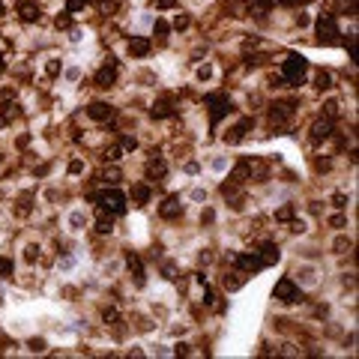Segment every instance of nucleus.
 I'll use <instances>...</instances> for the list:
<instances>
[{
  "instance_id": "nucleus-34",
  "label": "nucleus",
  "mask_w": 359,
  "mask_h": 359,
  "mask_svg": "<svg viewBox=\"0 0 359 359\" xmlns=\"http://www.w3.org/2000/svg\"><path fill=\"white\" fill-rule=\"evenodd\" d=\"M102 321H105V324H117V309H105V312H102Z\"/></svg>"
},
{
  "instance_id": "nucleus-9",
  "label": "nucleus",
  "mask_w": 359,
  "mask_h": 359,
  "mask_svg": "<svg viewBox=\"0 0 359 359\" xmlns=\"http://www.w3.org/2000/svg\"><path fill=\"white\" fill-rule=\"evenodd\" d=\"M270 117H273V123H288L294 117V102H276L270 108Z\"/></svg>"
},
{
  "instance_id": "nucleus-17",
  "label": "nucleus",
  "mask_w": 359,
  "mask_h": 359,
  "mask_svg": "<svg viewBox=\"0 0 359 359\" xmlns=\"http://www.w3.org/2000/svg\"><path fill=\"white\" fill-rule=\"evenodd\" d=\"M165 171H168V165L159 159V153H153V159L147 162V177H159V180H162V177H165Z\"/></svg>"
},
{
  "instance_id": "nucleus-43",
  "label": "nucleus",
  "mask_w": 359,
  "mask_h": 359,
  "mask_svg": "<svg viewBox=\"0 0 359 359\" xmlns=\"http://www.w3.org/2000/svg\"><path fill=\"white\" fill-rule=\"evenodd\" d=\"M69 174H81V162H72V165H69Z\"/></svg>"
},
{
  "instance_id": "nucleus-39",
  "label": "nucleus",
  "mask_w": 359,
  "mask_h": 359,
  "mask_svg": "<svg viewBox=\"0 0 359 359\" xmlns=\"http://www.w3.org/2000/svg\"><path fill=\"white\" fill-rule=\"evenodd\" d=\"M105 180H108V183H117V180H120V174L111 168V171H105Z\"/></svg>"
},
{
  "instance_id": "nucleus-18",
  "label": "nucleus",
  "mask_w": 359,
  "mask_h": 359,
  "mask_svg": "<svg viewBox=\"0 0 359 359\" xmlns=\"http://www.w3.org/2000/svg\"><path fill=\"white\" fill-rule=\"evenodd\" d=\"M243 285H246V273H243V270H234V273L225 276V288H228V291H240Z\"/></svg>"
},
{
  "instance_id": "nucleus-33",
  "label": "nucleus",
  "mask_w": 359,
  "mask_h": 359,
  "mask_svg": "<svg viewBox=\"0 0 359 359\" xmlns=\"http://www.w3.org/2000/svg\"><path fill=\"white\" fill-rule=\"evenodd\" d=\"M291 216H294V207H282V210L276 213V219H279V222H288Z\"/></svg>"
},
{
  "instance_id": "nucleus-3",
  "label": "nucleus",
  "mask_w": 359,
  "mask_h": 359,
  "mask_svg": "<svg viewBox=\"0 0 359 359\" xmlns=\"http://www.w3.org/2000/svg\"><path fill=\"white\" fill-rule=\"evenodd\" d=\"M273 294H276V300L285 303V306H294V303L303 300V291H300V288L294 285V279H288V276L276 282V291H273Z\"/></svg>"
},
{
  "instance_id": "nucleus-37",
  "label": "nucleus",
  "mask_w": 359,
  "mask_h": 359,
  "mask_svg": "<svg viewBox=\"0 0 359 359\" xmlns=\"http://www.w3.org/2000/svg\"><path fill=\"white\" fill-rule=\"evenodd\" d=\"M69 24H72V21H69V12H66V15H57V27H63V30H66Z\"/></svg>"
},
{
  "instance_id": "nucleus-16",
  "label": "nucleus",
  "mask_w": 359,
  "mask_h": 359,
  "mask_svg": "<svg viewBox=\"0 0 359 359\" xmlns=\"http://www.w3.org/2000/svg\"><path fill=\"white\" fill-rule=\"evenodd\" d=\"M279 258H282V252H279V246L276 243H264L261 246V261L270 267V264H279Z\"/></svg>"
},
{
  "instance_id": "nucleus-31",
  "label": "nucleus",
  "mask_w": 359,
  "mask_h": 359,
  "mask_svg": "<svg viewBox=\"0 0 359 359\" xmlns=\"http://www.w3.org/2000/svg\"><path fill=\"white\" fill-rule=\"evenodd\" d=\"M0 276H3V279L12 276V261H9V258H0Z\"/></svg>"
},
{
  "instance_id": "nucleus-22",
  "label": "nucleus",
  "mask_w": 359,
  "mask_h": 359,
  "mask_svg": "<svg viewBox=\"0 0 359 359\" xmlns=\"http://www.w3.org/2000/svg\"><path fill=\"white\" fill-rule=\"evenodd\" d=\"M273 3H276V0H252V3H249V9H252L255 15H261V18H264V15L273 9Z\"/></svg>"
},
{
  "instance_id": "nucleus-27",
  "label": "nucleus",
  "mask_w": 359,
  "mask_h": 359,
  "mask_svg": "<svg viewBox=\"0 0 359 359\" xmlns=\"http://www.w3.org/2000/svg\"><path fill=\"white\" fill-rule=\"evenodd\" d=\"M189 24H192V21H189V15H186V12H177V18H174V27H177V30H186Z\"/></svg>"
},
{
  "instance_id": "nucleus-20",
  "label": "nucleus",
  "mask_w": 359,
  "mask_h": 359,
  "mask_svg": "<svg viewBox=\"0 0 359 359\" xmlns=\"http://www.w3.org/2000/svg\"><path fill=\"white\" fill-rule=\"evenodd\" d=\"M132 201H135V204H147V201H150V189H147L144 183L132 186Z\"/></svg>"
},
{
  "instance_id": "nucleus-25",
  "label": "nucleus",
  "mask_w": 359,
  "mask_h": 359,
  "mask_svg": "<svg viewBox=\"0 0 359 359\" xmlns=\"http://www.w3.org/2000/svg\"><path fill=\"white\" fill-rule=\"evenodd\" d=\"M168 30H171V27H168V21H162V18H156V24H153V33H156L159 39H165V36H168Z\"/></svg>"
},
{
  "instance_id": "nucleus-45",
  "label": "nucleus",
  "mask_w": 359,
  "mask_h": 359,
  "mask_svg": "<svg viewBox=\"0 0 359 359\" xmlns=\"http://www.w3.org/2000/svg\"><path fill=\"white\" fill-rule=\"evenodd\" d=\"M0 69H3V57H0Z\"/></svg>"
},
{
  "instance_id": "nucleus-29",
  "label": "nucleus",
  "mask_w": 359,
  "mask_h": 359,
  "mask_svg": "<svg viewBox=\"0 0 359 359\" xmlns=\"http://www.w3.org/2000/svg\"><path fill=\"white\" fill-rule=\"evenodd\" d=\"M120 150L132 153V150H138V141H135V138H123V141H120Z\"/></svg>"
},
{
  "instance_id": "nucleus-30",
  "label": "nucleus",
  "mask_w": 359,
  "mask_h": 359,
  "mask_svg": "<svg viewBox=\"0 0 359 359\" xmlns=\"http://www.w3.org/2000/svg\"><path fill=\"white\" fill-rule=\"evenodd\" d=\"M120 153H123L120 147H108V150H105V162H117V159H120Z\"/></svg>"
},
{
  "instance_id": "nucleus-36",
  "label": "nucleus",
  "mask_w": 359,
  "mask_h": 359,
  "mask_svg": "<svg viewBox=\"0 0 359 359\" xmlns=\"http://www.w3.org/2000/svg\"><path fill=\"white\" fill-rule=\"evenodd\" d=\"M24 258H27V261L33 264V261L39 258V246H27V255H24Z\"/></svg>"
},
{
  "instance_id": "nucleus-4",
  "label": "nucleus",
  "mask_w": 359,
  "mask_h": 359,
  "mask_svg": "<svg viewBox=\"0 0 359 359\" xmlns=\"http://www.w3.org/2000/svg\"><path fill=\"white\" fill-rule=\"evenodd\" d=\"M99 204H102V210H105V213H111V216L126 213V195H123V192H117V189L102 192V195H99Z\"/></svg>"
},
{
  "instance_id": "nucleus-5",
  "label": "nucleus",
  "mask_w": 359,
  "mask_h": 359,
  "mask_svg": "<svg viewBox=\"0 0 359 359\" xmlns=\"http://www.w3.org/2000/svg\"><path fill=\"white\" fill-rule=\"evenodd\" d=\"M234 261H237V267H240L246 276H252V273H261V270L267 267V264L261 261V255H258V252H243V255H237Z\"/></svg>"
},
{
  "instance_id": "nucleus-13",
  "label": "nucleus",
  "mask_w": 359,
  "mask_h": 359,
  "mask_svg": "<svg viewBox=\"0 0 359 359\" xmlns=\"http://www.w3.org/2000/svg\"><path fill=\"white\" fill-rule=\"evenodd\" d=\"M126 267L132 270V276H135V285L141 288V285H144V264H141V258L129 252V255H126Z\"/></svg>"
},
{
  "instance_id": "nucleus-7",
  "label": "nucleus",
  "mask_w": 359,
  "mask_h": 359,
  "mask_svg": "<svg viewBox=\"0 0 359 359\" xmlns=\"http://www.w3.org/2000/svg\"><path fill=\"white\" fill-rule=\"evenodd\" d=\"M330 135H333V120H330V117H321V120L312 123V141H315V144L327 141Z\"/></svg>"
},
{
  "instance_id": "nucleus-32",
  "label": "nucleus",
  "mask_w": 359,
  "mask_h": 359,
  "mask_svg": "<svg viewBox=\"0 0 359 359\" xmlns=\"http://www.w3.org/2000/svg\"><path fill=\"white\" fill-rule=\"evenodd\" d=\"M27 213H30V198L24 195V198L18 201V216H27Z\"/></svg>"
},
{
  "instance_id": "nucleus-35",
  "label": "nucleus",
  "mask_w": 359,
  "mask_h": 359,
  "mask_svg": "<svg viewBox=\"0 0 359 359\" xmlns=\"http://www.w3.org/2000/svg\"><path fill=\"white\" fill-rule=\"evenodd\" d=\"M45 72H48L51 78H54V75H60V63H57V60H48V66H45Z\"/></svg>"
},
{
  "instance_id": "nucleus-10",
  "label": "nucleus",
  "mask_w": 359,
  "mask_h": 359,
  "mask_svg": "<svg viewBox=\"0 0 359 359\" xmlns=\"http://www.w3.org/2000/svg\"><path fill=\"white\" fill-rule=\"evenodd\" d=\"M249 129H252V120H249V117H246V120H240V123H237V126L225 135V144H240V141L249 135Z\"/></svg>"
},
{
  "instance_id": "nucleus-8",
  "label": "nucleus",
  "mask_w": 359,
  "mask_h": 359,
  "mask_svg": "<svg viewBox=\"0 0 359 359\" xmlns=\"http://www.w3.org/2000/svg\"><path fill=\"white\" fill-rule=\"evenodd\" d=\"M87 117H90V120H96V123H105V120H111V117H114V108H111L108 102H93V105L87 108Z\"/></svg>"
},
{
  "instance_id": "nucleus-40",
  "label": "nucleus",
  "mask_w": 359,
  "mask_h": 359,
  "mask_svg": "<svg viewBox=\"0 0 359 359\" xmlns=\"http://www.w3.org/2000/svg\"><path fill=\"white\" fill-rule=\"evenodd\" d=\"M30 351H45V342H42V339H33V342H30Z\"/></svg>"
},
{
  "instance_id": "nucleus-12",
  "label": "nucleus",
  "mask_w": 359,
  "mask_h": 359,
  "mask_svg": "<svg viewBox=\"0 0 359 359\" xmlns=\"http://www.w3.org/2000/svg\"><path fill=\"white\" fill-rule=\"evenodd\" d=\"M18 15H21V21L30 24V21H39L42 12H39V6H36L33 0H21V3H18Z\"/></svg>"
},
{
  "instance_id": "nucleus-11",
  "label": "nucleus",
  "mask_w": 359,
  "mask_h": 359,
  "mask_svg": "<svg viewBox=\"0 0 359 359\" xmlns=\"http://www.w3.org/2000/svg\"><path fill=\"white\" fill-rule=\"evenodd\" d=\"M114 81H117V66L114 63H108L96 72V87H114Z\"/></svg>"
},
{
  "instance_id": "nucleus-6",
  "label": "nucleus",
  "mask_w": 359,
  "mask_h": 359,
  "mask_svg": "<svg viewBox=\"0 0 359 359\" xmlns=\"http://www.w3.org/2000/svg\"><path fill=\"white\" fill-rule=\"evenodd\" d=\"M315 30H318V36H321V42H333V39L339 36V24H336L333 15H321L318 24H315Z\"/></svg>"
},
{
  "instance_id": "nucleus-44",
  "label": "nucleus",
  "mask_w": 359,
  "mask_h": 359,
  "mask_svg": "<svg viewBox=\"0 0 359 359\" xmlns=\"http://www.w3.org/2000/svg\"><path fill=\"white\" fill-rule=\"evenodd\" d=\"M0 15H3V3H0Z\"/></svg>"
},
{
  "instance_id": "nucleus-23",
  "label": "nucleus",
  "mask_w": 359,
  "mask_h": 359,
  "mask_svg": "<svg viewBox=\"0 0 359 359\" xmlns=\"http://www.w3.org/2000/svg\"><path fill=\"white\" fill-rule=\"evenodd\" d=\"M15 117H21V105H15V102H6V105H3V120L9 123V120H15Z\"/></svg>"
},
{
  "instance_id": "nucleus-2",
  "label": "nucleus",
  "mask_w": 359,
  "mask_h": 359,
  "mask_svg": "<svg viewBox=\"0 0 359 359\" xmlns=\"http://www.w3.org/2000/svg\"><path fill=\"white\" fill-rule=\"evenodd\" d=\"M306 57H300V54H291L285 63H282V78L288 81V84H303V75H306Z\"/></svg>"
},
{
  "instance_id": "nucleus-38",
  "label": "nucleus",
  "mask_w": 359,
  "mask_h": 359,
  "mask_svg": "<svg viewBox=\"0 0 359 359\" xmlns=\"http://www.w3.org/2000/svg\"><path fill=\"white\" fill-rule=\"evenodd\" d=\"M330 222H333V228H345V225H348V219H345V216H333Z\"/></svg>"
},
{
  "instance_id": "nucleus-21",
  "label": "nucleus",
  "mask_w": 359,
  "mask_h": 359,
  "mask_svg": "<svg viewBox=\"0 0 359 359\" xmlns=\"http://www.w3.org/2000/svg\"><path fill=\"white\" fill-rule=\"evenodd\" d=\"M96 231H99V234H111V231H114V219L105 216V210H102L99 219H96Z\"/></svg>"
},
{
  "instance_id": "nucleus-14",
  "label": "nucleus",
  "mask_w": 359,
  "mask_h": 359,
  "mask_svg": "<svg viewBox=\"0 0 359 359\" xmlns=\"http://www.w3.org/2000/svg\"><path fill=\"white\" fill-rule=\"evenodd\" d=\"M129 54H132V57H147V54H150V39H147V36H135V39L129 42Z\"/></svg>"
},
{
  "instance_id": "nucleus-19",
  "label": "nucleus",
  "mask_w": 359,
  "mask_h": 359,
  "mask_svg": "<svg viewBox=\"0 0 359 359\" xmlns=\"http://www.w3.org/2000/svg\"><path fill=\"white\" fill-rule=\"evenodd\" d=\"M150 114H153L156 120H165V117H171V114H174V108H171V102H168V99H162V102H156V105L150 108Z\"/></svg>"
},
{
  "instance_id": "nucleus-1",
  "label": "nucleus",
  "mask_w": 359,
  "mask_h": 359,
  "mask_svg": "<svg viewBox=\"0 0 359 359\" xmlns=\"http://www.w3.org/2000/svg\"><path fill=\"white\" fill-rule=\"evenodd\" d=\"M204 105L210 108V123H213V126H219V120H222L228 111H234V105H231V99H228L225 93H207V96H204Z\"/></svg>"
},
{
  "instance_id": "nucleus-41",
  "label": "nucleus",
  "mask_w": 359,
  "mask_h": 359,
  "mask_svg": "<svg viewBox=\"0 0 359 359\" xmlns=\"http://www.w3.org/2000/svg\"><path fill=\"white\" fill-rule=\"evenodd\" d=\"M156 6H159V9H174V6H177V0H159Z\"/></svg>"
},
{
  "instance_id": "nucleus-24",
  "label": "nucleus",
  "mask_w": 359,
  "mask_h": 359,
  "mask_svg": "<svg viewBox=\"0 0 359 359\" xmlns=\"http://www.w3.org/2000/svg\"><path fill=\"white\" fill-rule=\"evenodd\" d=\"M315 87H318V90H330V87H333V75H330V72H318Z\"/></svg>"
},
{
  "instance_id": "nucleus-28",
  "label": "nucleus",
  "mask_w": 359,
  "mask_h": 359,
  "mask_svg": "<svg viewBox=\"0 0 359 359\" xmlns=\"http://www.w3.org/2000/svg\"><path fill=\"white\" fill-rule=\"evenodd\" d=\"M90 0H66V12H78V9H84Z\"/></svg>"
},
{
  "instance_id": "nucleus-42",
  "label": "nucleus",
  "mask_w": 359,
  "mask_h": 359,
  "mask_svg": "<svg viewBox=\"0 0 359 359\" xmlns=\"http://www.w3.org/2000/svg\"><path fill=\"white\" fill-rule=\"evenodd\" d=\"M198 78H201V81L210 78V66H201V69H198Z\"/></svg>"
},
{
  "instance_id": "nucleus-26",
  "label": "nucleus",
  "mask_w": 359,
  "mask_h": 359,
  "mask_svg": "<svg viewBox=\"0 0 359 359\" xmlns=\"http://www.w3.org/2000/svg\"><path fill=\"white\" fill-rule=\"evenodd\" d=\"M324 108H327V117H330V120H336V117H339V111H342V105H339L336 99H330Z\"/></svg>"
},
{
  "instance_id": "nucleus-15",
  "label": "nucleus",
  "mask_w": 359,
  "mask_h": 359,
  "mask_svg": "<svg viewBox=\"0 0 359 359\" xmlns=\"http://www.w3.org/2000/svg\"><path fill=\"white\" fill-rule=\"evenodd\" d=\"M180 213H183V204H180L177 198H168V201L159 207V216H162V219H177Z\"/></svg>"
}]
</instances>
